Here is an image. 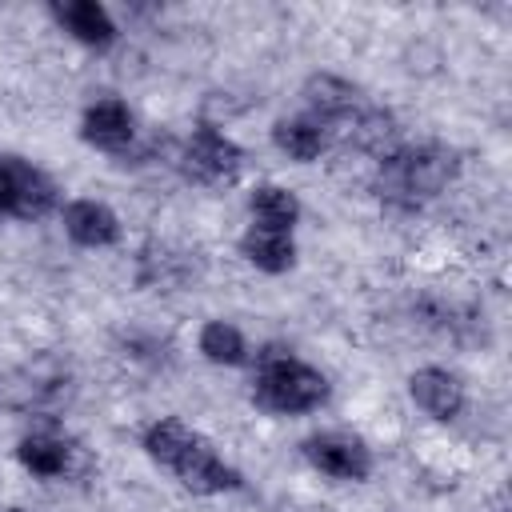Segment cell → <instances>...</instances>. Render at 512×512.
<instances>
[{
  "instance_id": "cell-2",
  "label": "cell",
  "mask_w": 512,
  "mask_h": 512,
  "mask_svg": "<svg viewBox=\"0 0 512 512\" xmlns=\"http://www.w3.org/2000/svg\"><path fill=\"white\" fill-rule=\"evenodd\" d=\"M328 400V376L288 348H264L256 356L252 404L272 416H308Z\"/></svg>"
},
{
  "instance_id": "cell-16",
  "label": "cell",
  "mask_w": 512,
  "mask_h": 512,
  "mask_svg": "<svg viewBox=\"0 0 512 512\" xmlns=\"http://www.w3.org/2000/svg\"><path fill=\"white\" fill-rule=\"evenodd\" d=\"M396 136H400V124H396V116L384 112V108H360V112L352 116V124H348V144H352L356 152L372 156V160H384L388 152H396V148H400Z\"/></svg>"
},
{
  "instance_id": "cell-6",
  "label": "cell",
  "mask_w": 512,
  "mask_h": 512,
  "mask_svg": "<svg viewBox=\"0 0 512 512\" xmlns=\"http://www.w3.org/2000/svg\"><path fill=\"white\" fill-rule=\"evenodd\" d=\"M304 460L332 476V480H344V484H360L372 476V448L352 436V432H340V428H328V432H312L304 444H300Z\"/></svg>"
},
{
  "instance_id": "cell-8",
  "label": "cell",
  "mask_w": 512,
  "mask_h": 512,
  "mask_svg": "<svg viewBox=\"0 0 512 512\" xmlns=\"http://www.w3.org/2000/svg\"><path fill=\"white\" fill-rule=\"evenodd\" d=\"M80 140L100 148V152H128V144L136 140V120L132 108L120 96H100L84 108L80 116Z\"/></svg>"
},
{
  "instance_id": "cell-4",
  "label": "cell",
  "mask_w": 512,
  "mask_h": 512,
  "mask_svg": "<svg viewBox=\"0 0 512 512\" xmlns=\"http://www.w3.org/2000/svg\"><path fill=\"white\" fill-rule=\"evenodd\" d=\"M56 200H60V188L44 168H36L24 156L0 152V216L40 220L56 208Z\"/></svg>"
},
{
  "instance_id": "cell-17",
  "label": "cell",
  "mask_w": 512,
  "mask_h": 512,
  "mask_svg": "<svg viewBox=\"0 0 512 512\" xmlns=\"http://www.w3.org/2000/svg\"><path fill=\"white\" fill-rule=\"evenodd\" d=\"M196 440H200V432H196L188 420H180V416H160V420H152V424L144 428V452H148L156 464H164V468H176L180 456H184Z\"/></svg>"
},
{
  "instance_id": "cell-1",
  "label": "cell",
  "mask_w": 512,
  "mask_h": 512,
  "mask_svg": "<svg viewBox=\"0 0 512 512\" xmlns=\"http://www.w3.org/2000/svg\"><path fill=\"white\" fill-rule=\"evenodd\" d=\"M460 172V156L448 144H408L376 160V192L388 208L416 212L424 200L440 196Z\"/></svg>"
},
{
  "instance_id": "cell-12",
  "label": "cell",
  "mask_w": 512,
  "mask_h": 512,
  "mask_svg": "<svg viewBox=\"0 0 512 512\" xmlns=\"http://www.w3.org/2000/svg\"><path fill=\"white\" fill-rule=\"evenodd\" d=\"M52 16L84 48H108L120 36L116 20L108 16V8L100 0H64V4H52Z\"/></svg>"
},
{
  "instance_id": "cell-18",
  "label": "cell",
  "mask_w": 512,
  "mask_h": 512,
  "mask_svg": "<svg viewBox=\"0 0 512 512\" xmlns=\"http://www.w3.org/2000/svg\"><path fill=\"white\" fill-rule=\"evenodd\" d=\"M248 212H252V224L292 232L304 208H300V200H296L292 188H284V184H256L248 192Z\"/></svg>"
},
{
  "instance_id": "cell-13",
  "label": "cell",
  "mask_w": 512,
  "mask_h": 512,
  "mask_svg": "<svg viewBox=\"0 0 512 512\" xmlns=\"http://www.w3.org/2000/svg\"><path fill=\"white\" fill-rule=\"evenodd\" d=\"M312 120H348L360 112V88L336 72H312L300 88Z\"/></svg>"
},
{
  "instance_id": "cell-10",
  "label": "cell",
  "mask_w": 512,
  "mask_h": 512,
  "mask_svg": "<svg viewBox=\"0 0 512 512\" xmlns=\"http://www.w3.org/2000/svg\"><path fill=\"white\" fill-rule=\"evenodd\" d=\"M408 396L432 420H456L464 412V384H460V376L448 372V368H436V364L416 368L408 376Z\"/></svg>"
},
{
  "instance_id": "cell-20",
  "label": "cell",
  "mask_w": 512,
  "mask_h": 512,
  "mask_svg": "<svg viewBox=\"0 0 512 512\" xmlns=\"http://www.w3.org/2000/svg\"><path fill=\"white\" fill-rule=\"evenodd\" d=\"M196 348H200V356H204L208 364H220V368H240V364L248 360V340H244V332H240L236 324H228V320H208V324L200 328Z\"/></svg>"
},
{
  "instance_id": "cell-3",
  "label": "cell",
  "mask_w": 512,
  "mask_h": 512,
  "mask_svg": "<svg viewBox=\"0 0 512 512\" xmlns=\"http://www.w3.org/2000/svg\"><path fill=\"white\" fill-rule=\"evenodd\" d=\"M76 392L72 364L56 352H36L32 360L0 372V408L16 416H56Z\"/></svg>"
},
{
  "instance_id": "cell-5",
  "label": "cell",
  "mask_w": 512,
  "mask_h": 512,
  "mask_svg": "<svg viewBox=\"0 0 512 512\" xmlns=\"http://www.w3.org/2000/svg\"><path fill=\"white\" fill-rule=\"evenodd\" d=\"M180 168L196 184H232L244 168V148L224 136L216 124H196L180 148Z\"/></svg>"
},
{
  "instance_id": "cell-9",
  "label": "cell",
  "mask_w": 512,
  "mask_h": 512,
  "mask_svg": "<svg viewBox=\"0 0 512 512\" xmlns=\"http://www.w3.org/2000/svg\"><path fill=\"white\" fill-rule=\"evenodd\" d=\"M16 460L28 476L36 480H64L76 472V460H80V444H72L68 436H56L48 428L40 432H28L20 444H16Z\"/></svg>"
},
{
  "instance_id": "cell-19",
  "label": "cell",
  "mask_w": 512,
  "mask_h": 512,
  "mask_svg": "<svg viewBox=\"0 0 512 512\" xmlns=\"http://www.w3.org/2000/svg\"><path fill=\"white\" fill-rule=\"evenodd\" d=\"M192 272L188 252H172L164 244H148L140 248V264H136V284L140 288H180Z\"/></svg>"
},
{
  "instance_id": "cell-15",
  "label": "cell",
  "mask_w": 512,
  "mask_h": 512,
  "mask_svg": "<svg viewBox=\"0 0 512 512\" xmlns=\"http://www.w3.org/2000/svg\"><path fill=\"white\" fill-rule=\"evenodd\" d=\"M272 144H276L288 160L312 164V160H320V152L328 148V132H324V124L312 120V116H280V120L272 124Z\"/></svg>"
},
{
  "instance_id": "cell-14",
  "label": "cell",
  "mask_w": 512,
  "mask_h": 512,
  "mask_svg": "<svg viewBox=\"0 0 512 512\" xmlns=\"http://www.w3.org/2000/svg\"><path fill=\"white\" fill-rule=\"evenodd\" d=\"M240 256H244L252 268H260V272H268V276H280V272H288V268L296 264V240H292V232H284V228L248 224V228L240 232Z\"/></svg>"
},
{
  "instance_id": "cell-22",
  "label": "cell",
  "mask_w": 512,
  "mask_h": 512,
  "mask_svg": "<svg viewBox=\"0 0 512 512\" xmlns=\"http://www.w3.org/2000/svg\"><path fill=\"white\" fill-rule=\"evenodd\" d=\"M0 512H24V508H0Z\"/></svg>"
},
{
  "instance_id": "cell-11",
  "label": "cell",
  "mask_w": 512,
  "mask_h": 512,
  "mask_svg": "<svg viewBox=\"0 0 512 512\" xmlns=\"http://www.w3.org/2000/svg\"><path fill=\"white\" fill-rule=\"evenodd\" d=\"M60 220H64L68 240L80 248H112L120 240V216L104 200H88V196L68 200Z\"/></svg>"
},
{
  "instance_id": "cell-7",
  "label": "cell",
  "mask_w": 512,
  "mask_h": 512,
  "mask_svg": "<svg viewBox=\"0 0 512 512\" xmlns=\"http://www.w3.org/2000/svg\"><path fill=\"white\" fill-rule=\"evenodd\" d=\"M172 472H176V480H180L188 492H196V496H220V492H236V488L244 484V476H240L204 436L180 456V464H176Z\"/></svg>"
},
{
  "instance_id": "cell-21",
  "label": "cell",
  "mask_w": 512,
  "mask_h": 512,
  "mask_svg": "<svg viewBox=\"0 0 512 512\" xmlns=\"http://www.w3.org/2000/svg\"><path fill=\"white\" fill-rule=\"evenodd\" d=\"M124 356H132V360H144V364H160L164 356H168V344L164 340H156V336H144V332H128L124 336Z\"/></svg>"
}]
</instances>
